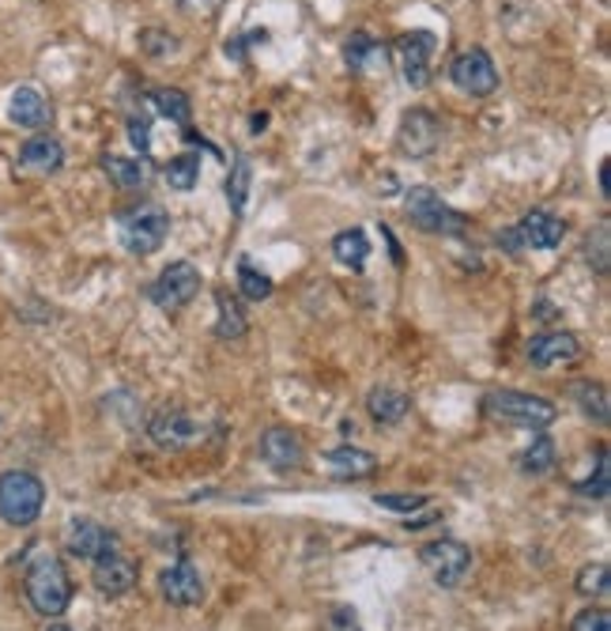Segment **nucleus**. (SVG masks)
I'll return each mask as SVG.
<instances>
[{
  "mask_svg": "<svg viewBox=\"0 0 611 631\" xmlns=\"http://www.w3.org/2000/svg\"><path fill=\"white\" fill-rule=\"evenodd\" d=\"M23 594L38 617H64V609L72 605V579L64 563L53 552H35L27 563V575H23Z\"/></svg>",
  "mask_w": 611,
  "mask_h": 631,
  "instance_id": "f257e3e1",
  "label": "nucleus"
},
{
  "mask_svg": "<svg viewBox=\"0 0 611 631\" xmlns=\"http://www.w3.org/2000/svg\"><path fill=\"white\" fill-rule=\"evenodd\" d=\"M483 413L491 416V420L517 424V428H532V431H543L559 420V408L551 405L548 397H536V393H522V390L483 393Z\"/></svg>",
  "mask_w": 611,
  "mask_h": 631,
  "instance_id": "f03ea898",
  "label": "nucleus"
},
{
  "mask_svg": "<svg viewBox=\"0 0 611 631\" xmlns=\"http://www.w3.org/2000/svg\"><path fill=\"white\" fill-rule=\"evenodd\" d=\"M167 235H170V212L155 201H140L118 216V239L129 253H136V258L155 253L167 242Z\"/></svg>",
  "mask_w": 611,
  "mask_h": 631,
  "instance_id": "7ed1b4c3",
  "label": "nucleus"
},
{
  "mask_svg": "<svg viewBox=\"0 0 611 631\" xmlns=\"http://www.w3.org/2000/svg\"><path fill=\"white\" fill-rule=\"evenodd\" d=\"M46 507V485L27 469L0 473V522L8 526H35Z\"/></svg>",
  "mask_w": 611,
  "mask_h": 631,
  "instance_id": "20e7f679",
  "label": "nucleus"
},
{
  "mask_svg": "<svg viewBox=\"0 0 611 631\" xmlns=\"http://www.w3.org/2000/svg\"><path fill=\"white\" fill-rule=\"evenodd\" d=\"M404 197H408V201H404V212H408V219L423 235H450V239H460V235H468V227H472L468 216L453 212L431 186H411Z\"/></svg>",
  "mask_w": 611,
  "mask_h": 631,
  "instance_id": "39448f33",
  "label": "nucleus"
},
{
  "mask_svg": "<svg viewBox=\"0 0 611 631\" xmlns=\"http://www.w3.org/2000/svg\"><path fill=\"white\" fill-rule=\"evenodd\" d=\"M147 436H152V442L159 450H193L208 439V424H204L201 416L189 413V408L167 405L152 416Z\"/></svg>",
  "mask_w": 611,
  "mask_h": 631,
  "instance_id": "423d86ee",
  "label": "nucleus"
},
{
  "mask_svg": "<svg viewBox=\"0 0 611 631\" xmlns=\"http://www.w3.org/2000/svg\"><path fill=\"white\" fill-rule=\"evenodd\" d=\"M201 284H204L201 269H196L193 261H175V265H167L155 276V284L147 288V299H152L163 314H178V310H185L189 302L201 295Z\"/></svg>",
  "mask_w": 611,
  "mask_h": 631,
  "instance_id": "0eeeda50",
  "label": "nucleus"
},
{
  "mask_svg": "<svg viewBox=\"0 0 611 631\" xmlns=\"http://www.w3.org/2000/svg\"><path fill=\"white\" fill-rule=\"evenodd\" d=\"M419 563H423L427 575L442 590H457L468 579V571H472V548L460 545V540L442 537L419 548Z\"/></svg>",
  "mask_w": 611,
  "mask_h": 631,
  "instance_id": "6e6552de",
  "label": "nucleus"
},
{
  "mask_svg": "<svg viewBox=\"0 0 611 631\" xmlns=\"http://www.w3.org/2000/svg\"><path fill=\"white\" fill-rule=\"evenodd\" d=\"M450 80L457 92H465L472 98H487L499 92V69H494L491 53H487L483 46L460 49V53L450 61Z\"/></svg>",
  "mask_w": 611,
  "mask_h": 631,
  "instance_id": "1a4fd4ad",
  "label": "nucleus"
},
{
  "mask_svg": "<svg viewBox=\"0 0 611 631\" xmlns=\"http://www.w3.org/2000/svg\"><path fill=\"white\" fill-rule=\"evenodd\" d=\"M393 57L400 64V76L411 92H423L431 84V57H434V35L431 31H411L393 43Z\"/></svg>",
  "mask_w": 611,
  "mask_h": 631,
  "instance_id": "9d476101",
  "label": "nucleus"
},
{
  "mask_svg": "<svg viewBox=\"0 0 611 631\" xmlns=\"http://www.w3.org/2000/svg\"><path fill=\"white\" fill-rule=\"evenodd\" d=\"M438 144H442V121L423 106L404 110L400 126H396V147L411 159H427V155L438 152Z\"/></svg>",
  "mask_w": 611,
  "mask_h": 631,
  "instance_id": "9b49d317",
  "label": "nucleus"
},
{
  "mask_svg": "<svg viewBox=\"0 0 611 631\" xmlns=\"http://www.w3.org/2000/svg\"><path fill=\"white\" fill-rule=\"evenodd\" d=\"M528 364L536 367V371H555V367H570L577 364V359L585 356L582 341L574 337V333L566 330H555V333H540V337L528 341Z\"/></svg>",
  "mask_w": 611,
  "mask_h": 631,
  "instance_id": "f8f14e48",
  "label": "nucleus"
},
{
  "mask_svg": "<svg viewBox=\"0 0 611 631\" xmlns=\"http://www.w3.org/2000/svg\"><path fill=\"white\" fill-rule=\"evenodd\" d=\"M257 454H261V462L268 465V469H276V473H291V469H302V462H306V447H302V439H299V431H291V428H268L261 436L257 442Z\"/></svg>",
  "mask_w": 611,
  "mask_h": 631,
  "instance_id": "ddd939ff",
  "label": "nucleus"
},
{
  "mask_svg": "<svg viewBox=\"0 0 611 631\" xmlns=\"http://www.w3.org/2000/svg\"><path fill=\"white\" fill-rule=\"evenodd\" d=\"M64 545H69V552L80 556V560H103V556L118 552L121 537L113 534V529H106L103 522H95V519H76L69 526Z\"/></svg>",
  "mask_w": 611,
  "mask_h": 631,
  "instance_id": "4468645a",
  "label": "nucleus"
},
{
  "mask_svg": "<svg viewBox=\"0 0 611 631\" xmlns=\"http://www.w3.org/2000/svg\"><path fill=\"white\" fill-rule=\"evenodd\" d=\"M136 579H140V568L129 560L125 552H110L103 560H95V571H91V583L103 597H125L136 590Z\"/></svg>",
  "mask_w": 611,
  "mask_h": 631,
  "instance_id": "2eb2a0df",
  "label": "nucleus"
},
{
  "mask_svg": "<svg viewBox=\"0 0 611 631\" xmlns=\"http://www.w3.org/2000/svg\"><path fill=\"white\" fill-rule=\"evenodd\" d=\"M159 590L170 605H178V609H193V605L204 602V579H201V571L193 568V560H185V556H181L175 568L163 571Z\"/></svg>",
  "mask_w": 611,
  "mask_h": 631,
  "instance_id": "dca6fc26",
  "label": "nucleus"
},
{
  "mask_svg": "<svg viewBox=\"0 0 611 631\" xmlns=\"http://www.w3.org/2000/svg\"><path fill=\"white\" fill-rule=\"evenodd\" d=\"M522 250H555L566 235V224L559 216H551L548 209H532L525 212V219L514 227Z\"/></svg>",
  "mask_w": 611,
  "mask_h": 631,
  "instance_id": "f3484780",
  "label": "nucleus"
},
{
  "mask_svg": "<svg viewBox=\"0 0 611 631\" xmlns=\"http://www.w3.org/2000/svg\"><path fill=\"white\" fill-rule=\"evenodd\" d=\"M8 121L20 129H46L49 121H53V106H49V98L38 92V87H15L12 95H8Z\"/></svg>",
  "mask_w": 611,
  "mask_h": 631,
  "instance_id": "a211bd4d",
  "label": "nucleus"
},
{
  "mask_svg": "<svg viewBox=\"0 0 611 631\" xmlns=\"http://www.w3.org/2000/svg\"><path fill=\"white\" fill-rule=\"evenodd\" d=\"M325 473L333 480H367L378 473V457L370 450H359V447H336L325 454Z\"/></svg>",
  "mask_w": 611,
  "mask_h": 631,
  "instance_id": "6ab92c4d",
  "label": "nucleus"
},
{
  "mask_svg": "<svg viewBox=\"0 0 611 631\" xmlns=\"http://www.w3.org/2000/svg\"><path fill=\"white\" fill-rule=\"evenodd\" d=\"M20 167L27 170V175H57V170L64 167L61 141L49 136V133L31 136V141L20 147Z\"/></svg>",
  "mask_w": 611,
  "mask_h": 631,
  "instance_id": "aec40b11",
  "label": "nucleus"
},
{
  "mask_svg": "<svg viewBox=\"0 0 611 631\" xmlns=\"http://www.w3.org/2000/svg\"><path fill=\"white\" fill-rule=\"evenodd\" d=\"M367 413H370V420L393 428V424H400L404 416L411 413V397L393 386H374L367 393Z\"/></svg>",
  "mask_w": 611,
  "mask_h": 631,
  "instance_id": "412c9836",
  "label": "nucleus"
},
{
  "mask_svg": "<svg viewBox=\"0 0 611 631\" xmlns=\"http://www.w3.org/2000/svg\"><path fill=\"white\" fill-rule=\"evenodd\" d=\"M344 61H348L351 72H385V64H390V57H385V46L374 43L370 35H351L348 43H344Z\"/></svg>",
  "mask_w": 611,
  "mask_h": 631,
  "instance_id": "4be33fe9",
  "label": "nucleus"
},
{
  "mask_svg": "<svg viewBox=\"0 0 611 631\" xmlns=\"http://www.w3.org/2000/svg\"><path fill=\"white\" fill-rule=\"evenodd\" d=\"M216 310H219L216 337L219 341H242L245 330H250V322H245V310H242V302H238V295L227 291V288H219L216 291Z\"/></svg>",
  "mask_w": 611,
  "mask_h": 631,
  "instance_id": "5701e85b",
  "label": "nucleus"
},
{
  "mask_svg": "<svg viewBox=\"0 0 611 631\" xmlns=\"http://www.w3.org/2000/svg\"><path fill=\"white\" fill-rule=\"evenodd\" d=\"M103 170L118 190H144L152 182V167L140 159H125V155H106Z\"/></svg>",
  "mask_w": 611,
  "mask_h": 631,
  "instance_id": "b1692460",
  "label": "nucleus"
},
{
  "mask_svg": "<svg viewBox=\"0 0 611 631\" xmlns=\"http://www.w3.org/2000/svg\"><path fill=\"white\" fill-rule=\"evenodd\" d=\"M333 258L340 261L344 269L351 273H362L367 269V258H370V239L362 227H351V231H340L333 239Z\"/></svg>",
  "mask_w": 611,
  "mask_h": 631,
  "instance_id": "393cba45",
  "label": "nucleus"
},
{
  "mask_svg": "<svg viewBox=\"0 0 611 631\" xmlns=\"http://www.w3.org/2000/svg\"><path fill=\"white\" fill-rule=\"evenodd\" d=\"M147 103L167 121H175V126H189V118H193V103H189V95L178 92V87H155V92L147 95Z\"/></svg>",
  "mask_w": 611,
  "mask_h": 631,
  "instance_id": "a878e982",
  "label": "nucleus"
},
{
  "mask_svg": "<svg viewBox=\"0 0 611 631\" xmlns=\"http://www.w3.org/2000/svg\"><path fill=\"white\" fill-rule=\"evenodd\" d=\"M574 401H577V408H582L585 416H589V420H597L600 428H604V424L611 420V401H608V390L600 386V382H574Z\"/></svg>",
  "mask_w": 611,
  "mask_h": 631,
  "instance_id": "bb28decb",
  "label": "nucleus"
},
{
  "mask_svg": "<svg viewBox=\"0 0 611 631\" xmlns=\"http://www.w3.org/2000/svg\"><path fill=\"white\" fill-rule=\"evenodd\" d=\"M555 439L551 436H536L532 442H528V450L522 457H517V465H522V473H528V477H543V473L555 469Z\"/></svg>",
  "mask_w": 611,
  "mask_h": 631,
  "instance_id": "cd10ccee",
  "label": "nucleus"
},
{
  "mask_svg": "<svg viewBox=\"0 0 611 631\" xmlns=\"http://www.w3.org/2000/svg\"><path fill=\"white\" fill-rule=\"evenodd\" d=\"M250 190H253V167L245 155H235V167L227 175V204L235 216L245 212V201H250Z\"/></svg>",
  "mask_w": 611,
  "mask_h": 631,
  "instance_id": "c85d7f7f",
  "label": "nucleus"
},
{
  "mask_svg": "<svg viewBox=\"0 0 611 631\" xmlns=\"http://www.w3.org/2000/svg\"><path fill=\"white\" fill-rule=\"evenodd\" d=\"M163 178H167L170 190H193L196 178H201V155L196 152H181L175 159L167 163V170H163Z\"/></svg>",
  "mask_w": 611,
  "mask_h": 631,
  "instance_id": "c756f323",
  "label": "nucleus"
},
{
  "mask_svg": "<svg viewBox=\"0 0 611 631\" xmlns=\"http://www.w3.org/2000/svg\"><path fill=\"white\" fill-rule=\"evenodd\" d=\"M238 291H242L245 299H253V302L268 299V295H272V276L261 273L250 258H242V261H238Z\"/></svg>",
  "mask_w": 611,
  "mask_h": 631,
  "instance_id": "7c9ffc66",
  "label": "nucleus"
},
{
  "mask_svg": "<svg viewBox=\"0 0 611 631\" xmlns=\"http://www.w3.org/2000/svg\"><path fill=\"white\" fill-rule=\"evenodd\" d=\"M574 590L582 597H608L611 594V571L608 563H585L574 579Z\"/></svg>",
  "mask_w": 611,
  "mask_h": 631,
  "instance_id": "2f4dec72",
  "label": "nucleus"
},
{
  "mask_svg": "<svg viewBox=\"0 0 611 631\" xmlns=\"http://www.w3.org/2000/svg\"><path fill=\"white\" fill-rule=\"evenodd\" d=\"M585 253H589V265L597 269L600 276H608V269H611V231H608V224H600L597 231L585 239Z\"/></svg>",
  "mask_w": 611,
  "mask_h": 631,
  "instance_id": "473e14b6",
  "label": "nucleus"
},
{
  "mask_svg": "<svg viewBox=\"0 0 611 631\" xmlns=\"http://www.w3.org/2000/svg\"><path fill=\"white\" fill-rule=\"evenodd\" d=\"M140 49H144L147 57H155V61H163V57H175L178 53V35H170V31H159V27H147V31H140Z\"/></svg>",
  "mask_w": 611,
  "mask_h": 631,
  "instance_id": "72a5a7b5",
  "label": "nucleus"
},
{
  "mask_svg": "<svg viewBox=\"0 0 611 631\" xmlns=\"http://www.w3.org/2000/svg\"><path fill=\"white\" fill-rule=\"evenodd\" d=\"M608 491H611V462H608V450H600L597 477H589L585 485H577V496H585V499H608Z\"/></svg>",
  "mask_w": 611,
  "mask_h": 631,
  "instance_id": "f704fd0d",
  "label": "nucleus"
},
{
  "mask_svg": "<svg viewBox=\"0 0 611 631\" xmlns=\"http://www.w3.org/2000/svg\"><path fill=\"white\" fill-rule=\"evenodd\" d=\"M374 503L382 507V511H393V514H416V511H423L431 499H427V496H396V491H378Z\"/></svg>",
  "mask_w": 611,
  "mask_h": 631,
  "instance_id": "c9c22d12",
  "label": "nucleus"
},
{
  "mask_svg": "<svg viewBox=\"0 0 611 631\" xmlns=\"http://www.w3.org/2000/svg\"><path fill=\"white\" fill-rule=\"evenodd\" d=\"M129 141L147 159V152H152V118L147 114H132L129 118Z\"/></svg>",
  "mask_w": 611,
  "mask_h": 631,
  "instance_id": "e433bc0d",
  "label": "nucleus"
},
{
  "mask_svg": "<svg viewBox=\"0 0 611 631\" xmlns=\"http://www.w3.org/2000/svg\"><path fill=\"white\" fill-rule=\"evenodd\" d=\"M574 631H611V617L604 609H585L574 617Z\"/></svg>",
  "mask_w": 611,
  "mask_h": 631,
  "instance_id": "4c0bfd02",
  "label": "nucleus"
},
{
  "mask_svg": "<svg viewBox=\"0 0 611 631\" xmlns=\"http://www.w3.org/2000/svg\"><path fill=\"white\" fill-rule=\"evenodd\" d=\"M181 12H193V15H212L216 8L223 4V0H178Z\"/></svg>",
  "mask_w": 611,
  "mask_h": 631,
  "instance_id": "58836bf2",
  "label": "nucleus"
},
{
  "mask_svg": "<svg viewBox=\"0 0 611 631\" xmlns=\"http://www.w3.org/2000/svg\"><path fill=\"white\" fill-rule=\"evenodd\" d=\"M46 631H72V628H64V624H49Z\"/></svg>",
  "mask_w": 611,
  "mask_h": 631,
  "instance_id": "ea45409f",
  "label": "nucleus"
}]
</instances>
